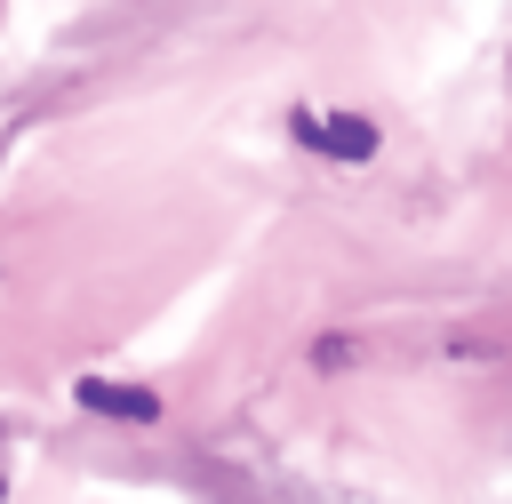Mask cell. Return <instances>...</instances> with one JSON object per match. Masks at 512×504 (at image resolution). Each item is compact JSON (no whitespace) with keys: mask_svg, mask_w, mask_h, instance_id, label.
<instances>
[{"mask_svg":"<svg viewBox=\"0 0 512 504\" xmlns=\"http://www.w3.org/2000/svg\"><path fill=\"white\" fill-rule=\"evenodd\" d=\"M296 136H304L312 152H336V160H368V152H376V128H368L360 112H328V120L296 112Z\"/></svg>","mask_w":512,"mask_h":504,"instance_id":"obj_1","label":"cell"},{"mask_svg":"<svg viewBox=\"0 0 512 504\" xmlns=\"http://www.w3.org/2000/svg\"><path fill=\"white\" fill-rule=\"evenodd\" d=\"M0 496H8V480H0Z\"/></svg>","mask_w":512,"mask_h":504,"instance_id":"obj_3","label":"cell"},{"mask_svg":"<svg viewBox=\"0 0 512 504\" xmlns=\"http://www.w3.org/2000/svg\"><path fill=\"white\" fill-rule=\"evenodd\" d=\"M80 400H88L96 416H128V424H152V416H160V400H152V392H136V384H104V376H88V384H80Z\"/></svg>","mask_w":512,"mask_h":504,"instance_id":"obj_2","label":"cell"}]
</instances>
